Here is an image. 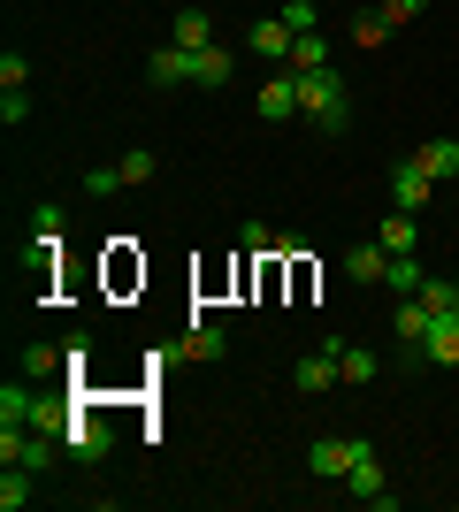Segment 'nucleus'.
Masks as SVG:
<instances>
[{"mask_svg":"<svg viewBox=\"0 0 459 512\" xmlns=\"http://www.w3.org/2000/svg\"><path fill=\"white\" fill-rule=\"evenodd\" d=\"M291 77H299V115H306V123L322 130V138H345V130H352L345 77H337V69H291Z\"/></svg>","mask_w":459,"mask_h":512,"instance_id":"f257e3e1","label":"nucleus"},{"mask_svg":"<svg viewBox=\"0 0 459 512\" xmlns=\"http://www.w3.org/2000/svg\"><path fill=\"white\" fill-rule=\"evenodd\" d=\"M360 451H368V436H314V444H306V474H314V482H345Z\"/></svg>","mask_w":459,"mask_h":512,"instance_id":"f03ea898","label":"nucleus"},{"mask_svg":"<svg viewBox=\"0 0 459 512\" xmlns=\"http://www.w3.org/2000/svg\"><path fill=\"white\" fill-rule=\"evenodd\" d=\"M115 451V428L108 421H92V413H69V428H62V459H77V467H100Z\"/></svg>","mask_w":459,"mask_h":512,"instance_id":"7ed1b4c3","label":"nucleus"},{"mask_svg":"<svg viewBox=\"0 0 459 512\" xmlns=\"http://www.w3.org/2000/svg\"><path fill=\"white\" fill-rule=\"evenodd\" d=\"M337 352H345L337 337H329L322 352H306V360L291 367V390H299V398H322V390H337V383H345V367H337Z\"/></svg>","mask_w":459,"mask_h":512,"instance_id":"20e7f679","label":"nucleus"},{"mask_svg":"<svg viewBox=\"0 0 459 512\" xmlns=\"http://www.w3.org/2000/svg\"><path fill=\"white\" fill-rule=\"evenodd\" d=\"M406 367H459V314H437L429 337L406 352Z\"/></svg>","mask_w":459,"mask_h":512,"instance_id":"39448f33","label":"nucleus"},{"mask_svg":"<svg viewBox=\"0 0 459 512\" xmlns=\"http://www.w3.org/2000/svg\"><path fill=\"white\" fill-rule=\"evenodd\" d=\"M345 490H352V505H383L391 512L398 505V490H383V459H375V444L352 459V474H345Z\"/></svg>","mask_w":459,"mask_h":512,"instance_id":"423d86ee","label":"nucleus"},{"mask_svg":"<svg viewBox=\"0 0 459 512\" xmlns=\"http://www.w3.org/2000/svg\"><path fill=\"white\" fill-rule=\"evenodd\" d=\"M429 199H437V176H429V169H421V161H414V153H406V161H398V169H391V207L421 214V207H429Z\"/></svg>","mask_w":459,"mask_h":512,"instance_id":"0eeeda50","label":"nucleus"},{"mask_svg":"<svg viewBox=\"0 0 459 512\" xmlns=\"http://www.w3.org/2000/svg\"><path fill=\"white\" fill-rule=\"evenodd\" d=\"M146 85L153 92H176V85H192V46H153V54H146Z\"/></svg>","mask_w":459,"mask_h":512,"instance_id":"6e6552de","label":"nucleus"},{"mask_svg":"<svg viewBox=\"0 0 459 512\" xmlns=\"http://www.w3.org/2000/svg\"><path fill=\"white\" fill-rule=\"evenodd\" d=\"M429 321H437V306H429V299H398V306H391V337H398V360H406V352H414V344L429 337Z\"/></svg>","mask_w":459,"mask_h":512,"instance_id":"1a4fd4ad","label":"nucleus"},{"mask_svg":"<svg viewBox=\"0 0 459 512\" xmlns=\"http://www.w3.org/2000/svg\"><path fill=\"white\" fill-rule=\"evenodd\" d=\"M261 123H291V115H299V77H291V69H276V77H261Z\"/></svg>","mask_w":459,"mask_h":512,"instance_id":"9d476101","label":"nucleus"},{"mask_svg":"<svg viewBox=\"0 0 459 512\" xmlns=\"http://www.w3.org/2000/svg\"><path fill=\"white\" fill-rule=\"evenodd\" d=\"M253 54H261V62H291V46H299V31H291L284 16H253Z\"/></svg>","mask_w":459,"mask_h":512,"instance_id":"9b49d317","label":"nucleus"},{"mask_svg":"<svg viewBox=\"0 0 459 512\" xmlns=\"http://www.w3.org/2000/svg\"><path fill=\"white\" fill-rule=\"evenodd\" d=\"M230 77H238V54H230V46H199L192 54V85L199 92H222Z\"/></svg>","mask_w":459,"mask_h":512,"instance_id":"f8f14e48","label":"nucleus"},{"mask_svg":"<svg viewBox=\"0 0 459 512\" xmlns=\"http://www.w3.org/2000/svg\"><path fill=\"white\" fill-rule=\"evenodd\" d=\"M391 260L398 253H383V237H368V245H352V253H345V276L352 283H391Z\"/></svg>","mask_w":459,"mask_h":512,"instance_id":"ddd939ff","label":"nucleus"},{"mask_svg":"<svg viewBox=\"0 0 459 512\" xmlns=\"http://www.w3.org/2000/svg\"><path fill=\"white\" fill-rule=\"evenodd\" d=\"M414 161H421L429 176H437V184H459V146H452V138H421V146H414Z\"/></svg>","mask_w":459,"mask_h":512,"instance_id":"4468645a","label":"nucleus"},{"mask_svg":"<svg viewBox=\"0 0 459 512\" xmlns=\"http://www.w3.org/2000/svg\"><path fill=\"white\" fill-rule=\"evenodd\" d=\"M414 245H421V214L391 207V214H383V253H398V260H406Z\"/></svg>","mask_w":459,"mask_h":512,"instance_id":"2eb2a0df","label":"nucleus"},{"mask_svg":"<svg viewBox=\"0 0 459 512\" xmlns=\"http://www.w3.org/2000/svg\"><path fill=\"white\" fill-rule=\"evenodd\" d=\"M230 352V329L222 321H192V337H184V360H222Z\"/></svg>","mask_w":459,"mask_h":512,"instance_id":"dca6fc26","label":"nucleus"},{"mask_svg":"<svg viewBox=\"0 0 459 512\" xmlns=\"http://www.w3.org/2000/svg\"><path fill=\"white\" fill-rule=\"evenodd\" d=\"M169 39H176V46H192V54H199V46H215V23H207V8H176Z\"/></svg>","mask_w":459,"mask_h":512,"instance_id":"f3484780","label":"nucleus"},{"mask_svg":"<svg viewBox=\"0 0 459 512\" xmlns=\"http://www.w3.org/2000/svg\"><path fill=\"white\" fill-rule=\"evenodd\" d=\"M337 367H345V383H375V375H383V360H375L368 344H345V352H337Z\"/></svg>","mask_w":459,"mask_h":512,"instance_id":"a211bd4d","label":"nucleus"},{"mask_svg":"<svg viewBox=\"0 0 459 512\" xmlns=\"http://www.w3.org/2000/svg\"><path fill=\"white\" fill-rule=\"evenodd\" d=\"M31 413H39V398H31L23 383H8V390H0V421H8V428H31Z\"/></svg>","mask_w":459,"mask_h":512,"instance_id":"6ab92c4d","label":"nucleus"},{"mask_svg":"<svg viewBox=\"0 0 459 512\" xmlns=\"http://www.w3.org/2000/svg\"><path fill=\"white\" fill-rule=\"evenodd\" d=\"M153 169H161V161H153L146 146H131V153H123V161H115V176H123V192H138V184H153Z\"/></svg>","mask_w":459,"mask_h":512,"instance_id":"aec40b11","label":"nucleus"},{"mask_svg":"<svg viewBox=\"0 0 459 512\" xmlns=\"http://www.w3.org/2000/svg\"><path fill=\"white\" fill-rule=\"evenodd\" d=\"M31 497H39V490H31V467H8V474H0V512H23Z\"/></svg>","mask_w":459,"mask_h":512,"instance_id":"412c9836","label":"nucleus"},{"mask_svg":"<svg viewBox=\"0 0 459 512\" xmlns=\"http://www.w3.org/2000/svg\"><path fill=\"white\" fill-rule=\"evenodd\" d=\"M391 39V16H383V8H360V16H352V46H383Z\"/></svg>","mask_w":459,"mask_h":512,"instance_id":"4be33fe9","label":"nucleus"},{"mask_svg":"<svg viewBox=\"0 0 459 512\" xmlns=\"http://www.w3.org/2000/svg\"><path fill=\"white\" fill-rule=\"evenodd\" d=\"M421 283H429V276H421V260L406 253V260H391V283H383V291H391V299H414Z\"/></svg>","mask_w":459,"mask_h":512,"instance_id":"5701e85b","label":"nucleus"},{"mask_svg":"<svg viewBox=\"0 0 459 512\" xmlns=\"http://www.w3.org/2000/svg\"><path fill=\"white\" fill-rule=\"evenodd\" d=\"M284 69H329V39H322V31H306V39L291 46V62H284Z\"/></svg>","mask_w":459,"mask_h":512,"instance_id":"b1692460","label":"nucleus"},{"mask_svg":"<svg viewBox=\"0 0 459 512\" xmlns=\"http://www.w3.org/2000/svg\"><path fill=\"white\" fill-rule=\"evenodd\" d=\"M54 367H62V352H54V344H23L16 375H54Z\"/></svg>","mask_w":459,"mask_h":512,"instance_id":"393cba45","label":"nucleus"},{"mask_svg":"<svg viewBox=\"0 0 459 512\" xmlns=\"http://www.w3.org/2000/svg\"><path fill=\"white\" fill-rule=\"evenodd\" d=\"M276 16H284L291 31H299V39H306V31H322V8H314V0H284Z\"/></svg>","mask_w":459,"mask_h":512,"instance_id":"a878e982","label":"nucleus"},{"mask_svg":"<svg viewBox=\"0 0 459 512\" xmlns=\"http://www.w3.org/2000/svg\"><path fill=\"white\" fill-rule=\"evenodd\" d=\"M23 85H31V62L8 46V54H0V92H23Z\"/></svg>","mask_w":459,"mask_h":512,"instance_id":"bb28decb","label":"nucleus"},{"mask_svg":"<svg viewBox=\"0 0 459 512\" xmlns=\"http://www.w3.org/2000/svg\"><path fill=\"white\" fill-rule=\"evenodd\" d=\"M85 367H92V344L69 337V344H62V375H85Z\"/></svg>","mask_w":459,"mask_h":512,"instance_id":"cd10ccee","label":"nucleus"},{"mask_svg":"<svg viewBox=\"0 0 459 512\" xmlns=\"http://www.w3.org/2000/svg\"><path fill=\"white\" fill-rule=\"evenodd\" d=\"M85 192H92V199H115V192H123V176H115V169H92Z\"/></svg>","mask_w":459,"mask_h":512,"instance_id":"c85d7f7f","label":"nucleus"},{"mask_svg":"<svg viewBox=\"0 0 459 512\" xmlns=\"http://www.w3.org/2000/svg\"><path fill=\"white\" fill-rule=\"evenodd\" d=\"M0 123H31V100H23V92H0Z\"/></svg>","mask_w":459,"mask_h":512,"instance_id":"c756f323","label":"nucleus"},{"mask_svg":"<svg viewBox=\"0 0 459 512\" xmlns=\"http://www.w3.org/2000/svg\"><path fill=\"white\" fill-rule=\"evenodd\" d=\"M31 230H62V199H39V207H31Z\"/></svg>","mask_w":459,"mask_h":512,"instance_id":"7c9ffc66","label":"nucleus"},{"mask_svg":"<svg viewBox=\"0 0 459 512\" xmlns=\"http://www.w3.org/2000/svg\"><path fill=\"white\" fill-rule=\"evenodd\" d=\"M383 16H391V31H398V23H414V16H421V0H383Z\"/></svg>","mask_w":459,"mask_h":512,"instance_id":"2f4dec72","label":"nucleus"},{"mask_svg":"<svg viewBox=\"0 0 459 512\" xmlns=\"http://www.w3.org/2000/svg\"><path fill=\"white\" fill-rule=\"evenodd\" d=\"M452 291H459V276H452Z\"/></svg>","mask_w":459,"mask_h":512,"instance_id":"473e14b6","label":"nucleus"}]
</instances>
